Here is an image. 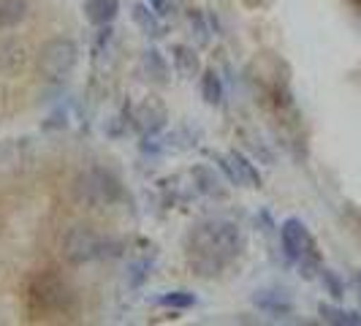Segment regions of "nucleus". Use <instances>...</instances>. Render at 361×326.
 <instances>
[{
    "label": "nucleus",
    "mask_w": 361,
    "mask_h": 326,
    "mask_svg": "<svg viewBox=\"0 0 361 326\" xmlns=\"http://www.w3.org/2000/svg\"><path fill=\"white\" fill-rule=\"evenodd\" d=\"M253 305L271 318H288L293 313V302L283 289H261L253 294Z\"/></svg>",
    "instance_id": "7"
},
{
    "label": "nucleus",
    "mask_w": 361,
    "mask_h": 326,
    "mask_svg": "<svg viewBox=\"0 0 361 326\" xmlns=\"http://www.w3.org/2000/svg\"><path fill=\"white\" fill-rule=\"evenodd\" d=\"M318 313L326 324H337V326H361V315L353 310H340L331 308V305H318Z\"/></svg>",
    "instance_id": "17"
},
{
    "label": "nucleus",
    "mask_w": 361,
    "mask_h": 326,
    "mask_svg": "<svg viewBox=\"0 0 361 326\" xmlns=\"http://www.w3.org/2000/svg\"><path fill=\"white\" fill-rule=\"evenodd\" d=\"M120 180L106 169H92L85 177H79V196L90 204H111L120 199Z\"/></svg>",
    "instance_id": "5"
},
{
    "label": "nucleus",
    "mask_w": 361,
    "mask_h": 326,
    "mask_svg": "<svg viewBox=\"0 0 361 326\" xmlns=\"http://www.w3.org/2000/svg\"><path fill=\"white\" fill-rule=\"evenodd\" d=\"M193 177H196V182H199L201 193L217 196V199L226 196V191H223V185H220V180H217V174L209 169V166H196V169H193Z\"/></svg>",
    "instance_id": "16"
},
{
    "label": "nucleus",
    "mask_w": 361,
    "mask_h": 326,
    "mask_svg": "<svg viewBox=\"0 0 361 326\" xmlns=\"http://www.w3.org/2000/svg\"><path fill=\"white\" fill-rule=\"evenodd\" d=\"M171 52H174V68H177V73H180V76H185V79H193V76L199 73V68H201L199 54L193 52L190 47L177 44Z\"/></svg>",
    "instance_id": "12"
},
{
    "label": "nucleus",
    "mask_w": 361,
    "mask_h": 326,
    "mask_svg": "<svg viewBox=\"0 0 361 326\" xmlns=\"http://www.w3.org/2000/svg\"><path fill=\"white\" fill-rule=\"evenodd\" d=\"M280 245H283V253H286L290 264H299V258L307 255L310 250H318L312 234H310L307 226L299 217L283 220V226H280Z\"/></svg>",
    "instance_id": "6"
},
{
    "label": "nucleus",
    "mask_w": 361,
    "mask_h": 326,
    "mask_svg": "<svg viewBox=\"0 0 361 326\" xmlns=\"http://www.w3.org/2000/svg\"><path fill=\"white\" fill-rule=\"evenodd\" d=\"M85 14H87L92 25L106 28L120 14V0H87L85 3Z\"/></svg>",
    "instance_id": "9"
},
{
    "label": "nucleus",
    "mask_w": 361,
    "mask_h": 326,
    "mask_svg": "<svg viewBox=\"0 0 361 326\" xmlns=\"http://www.w3.org/2000/svg\"><path fill=\"white\" fill-rule=\"evenodd\" d=\"M353 280H356V286L361 289V272H356V274H353Z\"/></svg>",
    "instance_id": "22"
},
{
    "label": "nucleus",
    "mask_w": 361,
    "mask_h": 326,
    "mask_svg": "<svg viewBox=\"0 0 361 326\" xmlns=\"http://www.w3.org/2000/svg\"><path fill=\"white\" fill-rule=\"evenodd\" d=\"M130 17H133V22L139 25V30H142L145 36L155 38V36H161V33H163L161 17H158V14L149 8V3H147V0H145V3H136V6H133Z\"/></svg>",
    "instance_id": "11"
},
{
    "label": "nucleus",
    "mask_w": 361,
    "mask_h": 326,
    "mask_svg": "<svg viewBox=\"0 0 361 326\" xmlns=\"http://www.w3.org/2000/svg\"><path fill=\"white\" fill-rule=\"evenodd\" d=\"M27 19V0H0V28H17Z\"/></svg>",
    "instance_id": "14"
},
{
    "label": "nucleus",
    "mask_w": 361,
    "mask_h": 326,
    "mask_svg": "<svg viewBox=\"0 0 361 326\" xmlns=\"http://www.w3.org/2000/svg\"><path fill=\"white\" fill-rule=\"evenodd\" d=\"M228 161L234 166V174L239 185H247V188H261V174L253 166V161L245 155V152H228Z\"/></svg>",
    "instance_id": "10"
},
{
    "label": "nucleus",
    "mask_w": 361,
    "mask_h": 326,
    "mask_svg": "<svg viewBox=\"0 0 361 326\" xmlns=\"http://www.w3.org/2000/svg\"><path fill=\"white\" fill-rule=\"evenodd\" d=\"M66 299H68V289L52 272L36 274L30 289H27V302H30V310L36 315H47V313H54V310H63Z\"/></svg>",
    "instance_id": "3"
},
{
    "label": "nucleus",
    "mask_w": 361,
    "mask_h": 326,
    "mask_svg": "<svg viewBox=\"0 0 361 326\" xmlns=\"http://www.w3.org/2000/svg\"><path fill=\"white\" fill-rule=\"evenodd\" d=\"M188 264L201 277H217L228 264H234L245 250V234L239 223L228 217H209L190 229L185 239Z\"/></svg>",
    "instance_id": "1"
},
{
    "label": "nucleus",
    "mask_w": 361,
    "mask_h": 326,
    "mask_svg": "<svg viewBox=\"0 0 361 326\" xmlns=\"http://www.w3.org/2000/svg\"><path fill=\"white\" fill-rule=\"evenodd\" d=\"M201 98L209 107H217L223 101V82H220V76L212 68H207L201 73Z\"/></svg>",
    "instance_id": "15"
},
{
    "label": "nucleus",
    "mask_w": 361,
    "mask_h": 326,
    "mask_svg": "<svg viewBox=\"0 0 361 326\" xmlns=\"http://www.w3.org/2000/svg\"><path fill=\"white\" fill-rule=\"evenodd\" d=\"M101 248H104V239L90 226H73L63 239V258L73 267H82L101 258Z\"/></svg>",
    "instance_id": "4"
},
{
    "label": "nucleus",
    "mask_w": 361,
    "mask_h": 326,
    "mask_svg": "<svg viewBox=\"0 0 361 326\" xmlns=\"http://www.w3.org/2000/svg\"><path fill=\"white\" fill-rule=\"evenodd\" d=\"M190 25H196V33H199V41L201 44H204V41H207V28H204V19H201V14H193V11H190Z\"/></svg>",
    "instance_id": "21"
},
{
    "label": "nucleus",
    "mask_w": 361,
    "mask_h": 326,
    "mask_svg": "<svg viewBox=\"0 0 361 326\" xmlns=\"http://www.w3.org/2000/svg\"><path fill=\"white\" fill-rule=\"evenodd\" d=\"M145 71L158 85H169V79H171V66L166 63V57L158 49H147L145 52Z\"/></svg>",
    "instance_id": "13"
},
{
    "label": "nucleus",
    "mask_w": 361,
    "mask_h": 326,
    "mask_svg": "<svg viewBox=\"0 0 361 326\" xmlns=\"http://www.w3.org/2000/svg\"><path fill=\"white\" fill-rule=\"evenodd\" d=\"M147 3H149V8H152L161 19L174 14V0H147Z\"/></svg>",
    "instance_id": "20"
},
{
    "label": "nucleus",
    "mask_w": 361,
    "mask_h": 326,
    "mask_svg": "<svg viewBox=\"0 0 361 326\" xmlns=\"http://www.w3.org/2000/svg\"><path fill=\"white\" fill-rule=\"evenodd\" d=\"M136 120H139V126H142V131H145L147 136H152V133H158L166 126L169 114H166V107H163L158 98H147L145 104L139 107V111H136Z\"/></svg>",
    "instance_id": "8"
},
{
    "label": "nucleus",
    "mask_w": 361,
    "mask_h": 326,
    "mask_svg": "<svg viewBox=\"0 0 361 326\" xmlns=\"http://www.w3.org/2000/svg\"><path fill=\"white\" fill-rule=\"evenodd\" d=\"M79 63V47L73 38H52L44 49H41V57H38V68L47 79L52 82H63L66 76H71L73 68Z\"/></svg>",
    "instance_id": "2"
},
{
    "label": "nucleus",
    "mask_w": 361,
    "mask_h": 326,
    "mask_svg": "<svg viewBox=\"0 0 361 326\" xmlns=\"http://www.w3.org/2000/svg\"><path fill=\"white\" fill-rule=\"evenodd\" d=\"M161 305L171 310H190L196 305V294H190V291H169V294L161 296Z\"/></svg>",
    "instance_id": "19"
},
{
    "label": "nucleus",
    "mask_w": 361,
    "mask_h": 326,
    "mask_svg": "<svg viewBox=\"0 0 361 326\" xmlns=\"http://www.w3.org/2000/svg\"><path fill=\"white\" fill-rule=\"evenodd\" d=\"M318 277H321V286H324V291L331 296V299H343L345 296V283L340 280V274L334 270H329V267H321V272H318Z\"/></svg>",
    "instance_id": "18"
}]
</instances>
